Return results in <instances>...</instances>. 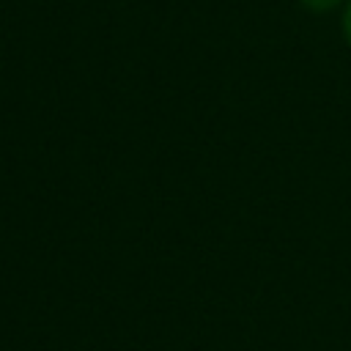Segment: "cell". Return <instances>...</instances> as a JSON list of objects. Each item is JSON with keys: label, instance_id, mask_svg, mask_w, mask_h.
I'll list each match as a JSON object with an SVG mask.
<instances>
[{"label": "cell", "instance_id": "6da1fadb", "mask_svg": "<svg viewBox=\"0 0 351 351\" xmlns=\"http://www.w3.org/2000/svg\"><path fill=\"white\" fill-rule=\"evenodd\" d=\"M304 8H310V11H329V8H335L340 0H299Z\"/></svg>", "mask_w": 351, "mask_h": 351}, {"label": "cell", "instance_id": "7a4b0ae2", "mask_svg": "<svg viewBox=\"0 0 351 351\" xmlns=\"http://www.w3.org/2000/svg\"><path fill=\"white\" fill-rule=\"evenodd\" d=\"M343 30H346V38H348V44H351V5H348V11H346V16H343Z\"/></svg>", "mask_w": 351, "mask_h": 351}]
</instances>
